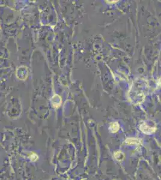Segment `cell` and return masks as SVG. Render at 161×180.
<instances>
[{"label":"cell","mask_w":161,"mask_h":180,"mask_svg":"<svg viewBox=\"0 0 161 180\" xmlns=\"http://www.w3.org/2000/svg\"><path fill=\"white\" fill-rule=\"evenodd\" d=\"M140 129L141 130L143 131V133H146V134L148 135H150L152 134L156 130V129L153 127H150L149 126H148L147 124H141V127H140Z\"/></svg>","instance_id":"cell-1"},{"label":"cell","mask_w":161,"mask_h":180,"mask_svg":"<svg viewBox=\"0 0 161 180\" xmlns=\"http://www.w3.org/2000/svg\"><path fill=\"white\" fill-rule=\"evenodd\" d=\"M119 127L120 126H119V124H118V122H113V123L111 124V126H110V127H109L110 131L113 133H115L119 130Z\"/></svg>","instance_id":"cell-2"},{"label":"cell","mask_w":161,"mask_h":180,"mask_svg":"<svg viewBox=\"0 0 161 180\" xmlns=\"http://www.w3.org/2000/svg\"><path fill=\"white\" fill-rule=\"evenodd\" d=\"M31 160H32L33 161L36 160L37 159V155H35V154H33V155L31 156Z\"/></svg>","instance_id":"cell-5"},{"label":"cell","mask_w":161,"mask_h":180,"mask_svg":"<svg viewBox=\"0 0 161 180\" xmlns=\"http://www.w3.org/2000/svg\"><path fill=\"white\" fill-rule=\"evenodd\" d=\"M126 142L129 144H139L140 143V140L134 138H129L126 140Z\"/></svg>","instance_id":"cell-3"},{"label":"cell","mask_w":161,"mask_h":180,"mask_svg":"<svg viewBox=\"0 0 161 180\" xmlns=\"http://www.w3.org/2000/svg\"><path fill=\"white\" fill-rule=\"evenodd\" d=\"M115 158L119 160H122L123 158V154L121 153H117V154H115Z\"/></svg>","instance_id":"cell-4"}]
</instances>
